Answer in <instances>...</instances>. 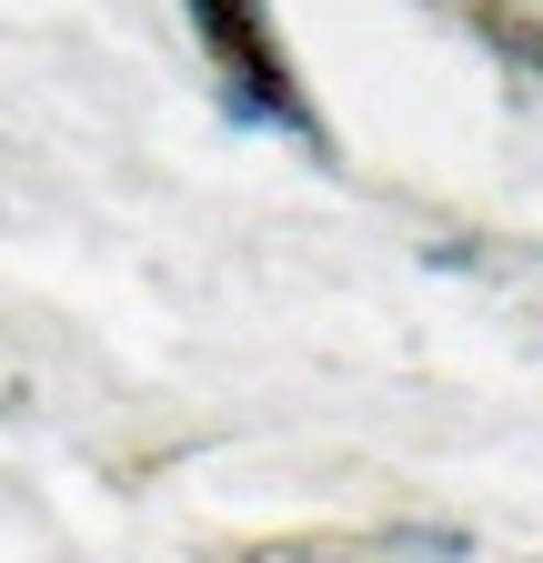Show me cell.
Masks as SVG:
<instances>
[{
	"label": "cell",
	"instance_id": "obj_1",
	"mask_svg": "<svg viewBox=\"0 0 543 563\" xmlns=\"http://www.w3.org/2000/svg\"><path fill=\"white\" fill-rule=\"evenodd\" d=\"M191 31L212 41V60H222V81H232V101L252 111V121H302V101H292V70H282V51H272L252 21H242V0H191Z\"/></svg>",
	"mask_w": 543,
	"mask_h": 563
},
{
	"label": "cell",
	"instance_id": "obj_2",
	"mask_svg": "<svg viewBox=\"0 0 543 563\" xmlns=\"http://www.w3.org/2000/svg\"><path fill=\"white\" fill-rule=\"evenodd\" d=\"M242 563H353L343 543H262V553H242Z\"/></svg>",
	"mask_w": 543,
	"mask_h": 563
}]
</instances>
